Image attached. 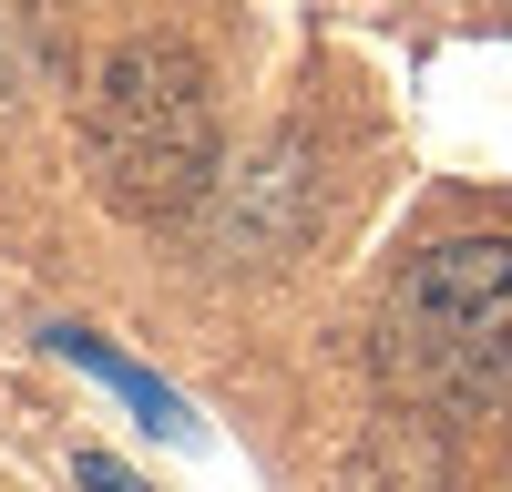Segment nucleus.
Segmentation results:
<instances>
[{"instance_id":"f257e3e1","label":"nucleus","mask_w":512,"mask_h":492,"mask_svg":"<svg viewBox=\"0 0 512 492\" xmlns=\"http://www.w3.org/2000/svg\"><path fill=\"white\" fill-rule=\"evenodd\" d=\"M390 380L420 400H502L512 390V246L502 236H451L410 257L390 287Z\"/></svg>"},{"instance_id":"f03ea898","label":"nucleus","mask_w":512,"mask_h":492,"mask_svg":"<svg viewBox=\"0 0 512 492\" xmlns=\"http://www.w3.org/2000/svg\"><path fill=\"white\" fill-rule=\"evenodd\" d=\"M93 175L123 216H185L216 175V93L195 52L123 41L93 82Z\"/></svg>"},{"instance_id":"7ed1b4c3","label":"nucleus","mask_w":512,"mask_h":492,"mask_svg":"<svg viewBox=\"0 0 512 492\" xmlns=\"http://www.w3.org/2000/svg\"><path fill=\"white\" fill-rule=\"evenodd\" d=\"M52 349H62L72 369H93V380H103V390H123V400H134V410H144V431H175V441L195 431V421H185V400H175V390H164V380H154V369H134V359H123V349H103V339H93V328H52Z\"/></svg>"},{"instance_id":"20e7f679","label":"nucleus","mask_w":512,"mask_h":492,"mask_svg":"<svg viewBox=\"0 0 512 492\" xmlns=\"http://www.w3.org/2000/svg\"><path fill=\"white\" fill-rule=\"evenodd\" d=\"M72 482H82V492H154V482H134V472H123L113 451H82V462H72Z\"/></svg>"}]
</instances>
